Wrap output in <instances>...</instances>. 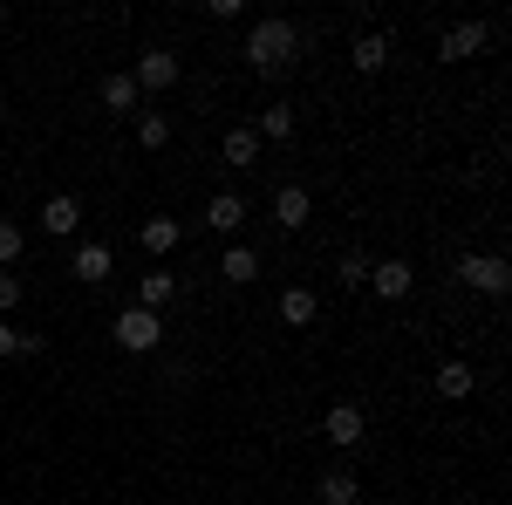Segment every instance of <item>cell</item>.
Wrapping results in <instances>:
<instances>
[{
  "instance_id": "30bf717a",
  "label": "cell",
  "mask_w": 512,
  "mask_h": 505,
  "mask_svg": "<svg viewBox=\"0 0 512 505\" xmlns=\"http://www.w3.org/2000/svg\"><path fill=\"white\" fill-rule=\"evenodd\" d=\"M41 233H48V239H76L82 233V198L76 192H55L48 205H41Z\"/></svg>"
},
{
  "instance_id": "277c9868",
  "label": "cell",
  "mask_w": 512,
  "mask_h": 505,
  "mask_svg": "<svg viewBox=\"0 0 512 505\" xmlns=\"http://www.w3.org/2000/svg\"><path fill=\"white\" fill-rule=\"evenodd\" d=\"M458 280H465L472 294H492V301L512 294V267L499 260V253H465V260H458Z\"/></svg>"
},
{
  "instance_id": "52a82bcc",
  "label": "cell",
  "mask_w": 512,
  "mask_h": 505,
  "mask_svg": "<svg viewBox=\"0 0 512 505\" xmlns=\"http://www.w3.org/2000/svg\"><path fill=\"white\" fill-rule=\"evenodd\" d=\"M321 437H328L335 451H362V444H369V417H362V403H335V410L321 417Z\"/></svg>"
},
{
  "instance_id": "ffe728a7",
  "label": "cell",
  "mask_w": 512,
  "mask_h": 505,
  "mask_svg": "<svg viewBox=\"0 0 512 505\" xmlns=\"http://www.w3.org/2000/svg\"><path fill=\"white\" fill-rule=\"evenodd\" d=\"M472 389H478L472 362H444V369H437V396H444V403H472Z\"/></svg>"
},
{
  "instance_id": "ac0fdd59",
  "label": "cell",
  "mask_w": 512,
  "mask_h": 505,
  "mask_svg": "<svg viewBox=\"0 0 512 505\" xmlns=\"http://www.w3.org/2000/svg\"><path fill=\"white\" fill-rule=\"evenodd\" d=\"M137 239H144V253H151V260H171V253H178V239H185V226H178V219H144Z\"/></svg>"
},
{
  "instance_id": "484cf974",
  "label": "cell",
  "mask_w": 512,
  "mask_h": 505,
  "mask_svg": "<svg viewBox=\"0 0 512 505\" xmlns=\"http://www.w3.org/2000/svg\"><path fill=\"white\" fill-rule=\"evenodd\" d=\"M7 355H21V328H7V321H0V362H7Z\"/></svg>"
},
{
  "instance_id": "7a4b0ae2",
  "label": "cell",
  "mask_w": 512,
  "mask_h": 505,
  "mask_svg": "<svg viewBox=\"0 0 512 505\" xmlns=\"http://www.w3.org/2000/svg\"><path fill=\"white\" fill-rule=\"evenodd\" d=\"M110 335H117V349L123 355H151V349H164V314H151V308H130L110 321Z\"/></svg>"
},
{
  "instance_id": "7c38bea8",
  "label": "cell",
  "mask_w": 512,
  "mask_h": 505,
  "mask_svg": "<svg viewBox=\"0 0 512 505\" xmlns=\"http://www.w3.org/2000/svg\"><path fill=\"white\" fill-rule=\"evenodd\" d=\"M96 103H103L110 117H137V110H144V96H137L130 69H117V76H103V82H96Z\"/></svg>"
},
{
  "instance_id": "5bb4252c",
  "label": "cell",
  "mask_w": 512,
  "mask_h": 505,
  "mask_svg": "<svg viewBox=\"0 0 512 505\" xmlns=\"http://www.w3.org/2000/svg\"><path fill=\"white\" fill-rule=\"evenodd\" d=\"M219 164H226V171H253V164H260V137H253V123H233V130H226Z\"/></svg>"
},
{
  "instance_id": "4fadbf2b",
  "label": "cell",
  "mask_w": 512,
  "mask_h": 505,
  "mask_svg": "<svg viewBox=\"0 0 512 505\" xmlns=\"http://www.w3.org/2000/svg\"><path fill=\"white\" fill-rule=\"evenodd\" d=\"M369 287H376L383 301H410V287H417V267H410V260H376V267H369Z\"/></svg>"
},
{
  "instance_id": "9a60e30c",
  "label": "cell",
  "mask_w": 512,
  "mask_h": 505,
  "mask_svg": "<svg viewBox=\"0 0 512 505\" xmlns=\"http://www.w3.org/2000/svg\"><path fill=\"white\" fill-rule=\"evenodd\" d=\"M315 499H321V505H362V471H349V465H335V471H321V485H315Z\"/></svg>"
},
{
  "instance_id": "8fae6325",
  "label": "cell",
  "mask_w": 512,
  "mask_h": 505,
  "mask_svg": "<svg viewBox=\"0 0 512 505\" xmlns=\"http://www.w3.org/2000/svg\"><path fill=\"white\" fill-rule=\"evenodd\" d=\"M349 62H355V76H383V69H390V35H383V28H369V35L355 28Z\"/></svg>"
},
{
  "instance_id": "6da1fadb",
  "label": "cell",
  "mask_w": 512,
  "mask_h": 505,
  "mask_svg": "<svg viewBox=\"0 0 512 505\" xmlns=\"http://www.w3.org/2000/svg\"><path fill=\"white\" fill-rule=\"evenodd\" d=\"M315 35H301V21H287V14H267V21H253V35H246V69L253 76H287L294 69V55H308Z\"/></svg>"
},
{
  "instance_id": "d4e9b609",
  "label": "cell",
  "mask_w": 512,
  "mask_h": 505,
  "mask_svg": "<svg viewBox=\"0 0 512 505\" xmlns=\"http://www.w3.org/2000/svg\"><path fill=\"white\" fill-rule=\"evenodd\" d=\"M21 294H28V280H21V273H0V314L21 308Z\"/></svg>"
},
{
  "instance_id": "2e32d148",
  "label": "cell",
  "mask_w": 512,
  "mask_h": 505,
  "mask_svg": "<svg viewBox=\"0 0 512 505\" xmlns=\"http://www.w3.org/2000/svg\"><path fill=\"white\" fill-rule=\"evenodd\" d=\"M315 314H321L315 287H280V321H287V328H315Z\"/></svg>"
},
{
  "instance_id": "5b68a950",
  "label": "cell",
  "mask_w": 512,
  "mask_h": 505,
  "mask_svg": "<svg viewBox=\"0 0 512 505\" xmlns=\"http://www.w3.org/2000/svg\"><path fill=\"white\" fill-rule=\"evenodd\" d=\"M492 21H458V28H444L437 35V62H472V55H485L492 48Z\"/></svg>"
},
{
  "instance_id": "8992f818",
  "label": "cell",
  "mask_w": 512,
  "mask_h": 505,
  "mask_svg": "<svg viewBox=\"0 0 512 505\" xmlns=\"http://www.w3.org/2000/svg\"><path fill=\"white\" fill-rule=\"evenodd\" d=\"M246 219H253V205H246L239 192L205 198V212H198V226H205V233H219V239H239V233H246Z\"/></svg>"
},
{
  "instance_id": "603a6c76",
  "label": "cell",
  "mask_w": 512,
  "mask_h": 505,
  "mask_svg": "<svg viewBox=\"0 0 512 505\" xmlns=\"http://www.w3.org/2000/svg\"><path fill=\"white\" fill-rule=\"evenodd\" d=\"M369 267H376L369 253H342V267H335V287H342V294H362V287H369Z\"/></svg>"
},
{
  "instance_id": "ba28073f",
  "label": "cell",
  "mask_w": 512,
  "mask_h": 505,
  "mask_svg": "<svg viewBox=\"0 0 512 505\" xmlns=\"http://www.w3.org/2000/svg\"><path fill=\"white\" fill-rule=\"evenodd\" d=\"M69 273H76L82 287H103V280H110V273H117V253H110V246H103V239H82L76 253H69Z\"/></svg>"
},
{
  "instance_id": "7402d4cb",
  "label": "cell",
  "mask_w": 512,
  "mask_h": 505,
  "mask_svg": "<svg viewBox=\"0 0 512 505\" xmlns=\"http://www.w3.org/2000/svg\"><path fill=\"white\" fill-rule=\"evenodd\" d=\"M137 144H144V151H164V144H171V117H164V110H137Z\"/></svg>"
},
{
  "instance_id": "d6986e66",
  "label": "cell",
  "mask_w": 512,
  "mask_h": 505,
  "mask_svg": "<svg viewBox=\"0 0 512 505\" xmlns=\"http://www.w3.org/2000/svg\"><path fill=\"white\" fill-rule=\"evenodd\" d=\"M219 280H226V287H253V280H260V253H253V246H226Z\"/></svg>"
},
{
  "instance_id": "cb8c5ba5",
  "label": "cell",
  "mask_w": 512,
  "mask_h": 505,
  "mask_svg": "<svg viewBox=\"0 0 512 505\" xmlns=\"http://www.w3.org/2000/svg\"><path fill=\"white\" fill-rule=\"evenodd\" d=\"M21 246H28L21 219H0V267H14V260H21Z\"/></svg>"
},
{
  "instance_id": "3957f363",
  "label": "cell",
  "mask_w": 512,
  "mask_h": 505,
  "mask_svg": "<svg viewBox=\"0 0 512 505\" xmlns=\"http://www.w3.org/2000/svg\"><path fill=\"white\" fill-rule=\"evenodd\" d=\"M178 76H185V62H178L171 48H144V55H137V69H130V82H137V96H144V103H151V96H171Z\"/></svg>"
},
{
  "instance_id": "9c48e42d",
  "label": "cell",
  "mask_w": 512,
  "mask_h": 505,
  "mask_svg": "<svg viewBox=\"0 0 512 505\" xmlns=\"http://www.w3.org/2000/svg\"><path fill=\"white\" fill-rule=\"evenodd\" d=\"M308 219H315V192H308V185H280L274 192V226L280 233H301Z\"/></svg>"
},
{
  "instance_id": "e0dca14e",
  "label": "cell",
  "mask_w": 512,
  "mask_h": 505,
  "mask_svg": "<svg viewBox=\"0 0 512 505\" xmlns=\"http://www.w3.org/2000/svg\"><path fill=\"white\" fill-rule=\"evenodd\" d=\"M294 130H301L294 103H267V110H260V123H253V137H260V144H287Z\"/></svg>"
},
{
  "instance_id": "44dd1931",
  "label": "cell",
  "mask_w": 512,
  "mask_h": 505,
  "mask_svg": "<svg viewBox=\"0 0 512 505\" xmlns=\"http://www.w3.org/2000/svg\"><path fill=\"white\" fill-rule=\"evenodd\" d=\"M171 294H178V273H164V267L137 280V308H151V314H158L164 301H171Z\"/></svg>"
}]
</instances>
